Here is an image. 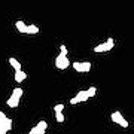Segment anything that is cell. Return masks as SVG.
Masks as SVG:
<instances>
[{"mask_svg":"<svg viewBox=\"0 0 134 134\" xmlns=\"http://www.w3.org/2000/svg\"><path fill=\"white\" fill-rule=\"evenodd\" d=\"M23 94H24V91H23V88H21V86H16V88H14V91H12L10 97L8 98V101H6V103H8V106H9V107H12V109L18 107L19 100H21Z\"/></svg>","mask_w":134,"mask_h":134,"instance_id":"obj_1","label":"cell"},{"mask_svg":"<svg viewBox=\"0 0 134 134\" xmlns=\"http://www.w3.org/2000/svg\"><path fill=\"white\" fill-rule=\"evenodd\" d=\"M12 130V119L0 110V134H8Z\"/></svg>","mask_w":134,"mask_h":134,"instance_id":"obj_2","label":"cell"},{"mask_svg":"<svg viewBox=\"0 0 134 134\" xmlns=\"http://www.w3.org/2000/svg\"><path fill=\"white\" fill-rule=\"evenodd\" d=\"M113 46H115V40L112 37H109L107 40H106L104 43H100V45H97V46H94V52L96 54H101V52H109L110 49H113Z\"/></svg>","mask_w":134,"mask_h":134,"instance_id":"obj_3","label":"cell"},{"mask_svg":"<svg viewBox=\"0 0 134 134\" xmlns=\"http://www.w3.org/2000/svg\"><path fill=\"white\" fill-rule=\"evenodd\" d=\"M69 64H70V61H69L67 54H63V52L58 54L57 58H55V67H57V69H60V70H64V69H67V67H69Z\"/></svg>","mask_w":134,"mask_h":134,"instance_id":"obj_4","label":"cell"},{"mask_svg":"<svg viewBox=\"0 0 134 134\" xmlns=\"http://www.w3.org/2000/svg\"><path fill=\"white\" fill-rule=\"evenodd\" d=\"M110 118H112V121H113L115 124L121 125L122 128H128V121H127L124 116H122V113H121L119 110H115V112L110 115Z\"/></svg>","mask_w":134,"mask_h":134,"instance_id":"obj_5","label":"cell"},{"mask_svg":"<svg viewBox=\"0 0 134 134\" xmlns=\"http://www.w3.org/2000/svg\"><path fill=\"white\" fill-rule=\"evenodd\" d=\"M73 69L79 73H88L91 70V63L90 61H82V63L76 61V63H73Z\"/></svg>","mask_w":134,"mask_h":134,"instance_id":"obj_6","label":"cell"},{"mask_svg":"<svg viewBox=\"0 0 134 134\" xmlns=\"http://www.w3.org/2000/svg\"><path fill=\"white\" fill-rule=\"evenodd\" d=\"M90 100V96H88V91L83 90V91H79L76 96L70 98V104H77V103H83V101Z\"/></svg>","mask_w":134,"mask_h":134,"instance_id":"obj_7","label":"cell"},{"mask_svg":"<svg viewBox=\"0 0 134 134\" xmlns=\"http://www.w3.org/2000/svg\"><path fill=\"white\" fill-rule=\"evenodd\" d=\"M46 128H48V122H46V121H39L37 124L30 130L29 134H45Z\"/></svg>","mask_w":134,"mask_h":134,"instance_id":"obj_8","label":"cell"},{"mask_svg":"<svg viewBox=\"0 0 134 134\" xmlns=\"http://www.w3.org/2000/svg\"><path fill=\"white\" fill-rule=\"evenodd\" d=\"M15 27H16V30H18L19 33L27 34V29H29V25L25 24L24 21H16V23H15Z\"/></svg>","mask_w":134,"mask_h":134,"instance_id":"obj_9","label":"cell"},{"mask_svg":"<svg viewBox=\"0 0 134 134\" xmlns=\"http://www.w3.org/2000/svg\"><path fill=\"white\" fill-rule=\"evenodd\" d=\"M27 79V73L23 72V70H16L15 72V81L18 82V83H21L23 81H25Z\"/></svg>","mask_w":134,"mask_h":134,"instance_id":"obj_10","label":"cell"},{"mask_svg":"<svg viewBox=\"0 0 134 134\" xmlns=\"http://www.w3.org/2000/svg\"><path fill=\"white\" fill-rule=\"evenodd\" d=\"M9 64L15 69V72H16V70H21V63H19L18 60H16V58L10 57V58H9Z\"/></svg>","mask_w":134,"mask_h":134,"instance_id":"obj_11","label":"cell"},{"mask_svg":"<svg viewBox=\"0 0 134 134\" xmlns=\"http://www.w3.org/2000/svg\"><path fill=\"white\" fill-rule=\"evenodd\" d=\"M86 91H88V96H90V98H92V97L97 94V88H96V86H90Z\"/></svg>","mask_w":134,"mask_h":134,"instance_id":"obj_12","label":"cell"},{"mask_svg":"<svg viewBox=\"0 0 134 134\" xmlns=\"http://www.w3.org/2000/svg\"><path fill=\"white\" fill-rule=\"evenodd\" d=\"M55 119H57V122H64V115H63V112H55Z\"/></svg>","mask_w":134,"mask_h":134,"instance_id":"obj_13","label":"cell"},{"mask_svg":"<svg viewBox=\"0 0 134 134\" xmlns=\"http://www.w3.org/2000/svg\"><path fill=\"white\" fill-rule=\"evenodd\" d=\"M63 110H64V104H63V103L54 106V112H63Z\"/></svg>","mask_w":134,"mask_h":134,"instance_id":"obj_14","label":"cell"},{"mask_svg":"<svg viewBox=\"0 0 134 134\" xmlns=\"http://www.w3.org/2000/svg\"><path fill=\"white\" fill-rule=\"evenodd\" d=\"M60 52H63V54H69V51H67V48H66V45H61V46H60Z\"/></svg>","mask_w":134,"mask_h":134,"instance_id":"obj_15","label":"cell"}]
</instances>
